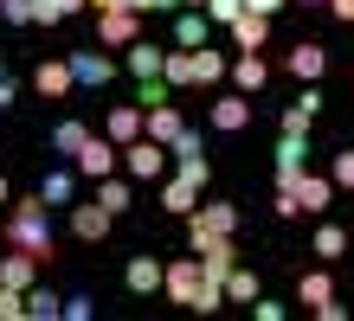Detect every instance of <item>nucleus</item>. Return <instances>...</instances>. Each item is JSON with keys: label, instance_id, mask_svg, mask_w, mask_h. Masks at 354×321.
Listing matches in <instances>:
<instances>
[{"label": "nucleus", "instance_id": "1", "mask_svg": "<svg viewBox=\"0 0 354 321\" xmlns=\"http://www.w3.org/2000/svg\"><path fill=\"white\" fill-rule=\"evenodd\" d=\"M7 244H19V251H32L39 264L52 270V257H58V238H52V206L46 200H13V212H7Z\"/></svg>", "mask_w": 354, "mask_h": 321}, {"label": "nucleus", "instance_id": "2", "mask_svg": "<svg viewBox=\"0 0 354 321\" xmlns=\"http://www.w3.org/2000/svg\"><path fill=\"white\" fill-rule=\"evenodd\" d=\"M335 193H342V186L328 180V174H290V180H277V219H297V212L322 219Z\"/></svg>", "mask_w": 354, "mask_h": 321}, {"label": "nucleus", "instance_id": "3", "mask_svg": "<svg viewBox=\"0 0 354 321\" xmlns=\"http://www.w3.org/2000/svg\"><path fill=\"white\" fill-rule=\"evenodd\" d=\"M122 167H129V180H161L168 174V142H155V135H136V142H122Z\"/></svg>", "mask_w": 354, "mask_h": 321}, {"label": "nucleus", "instance_id": "4", "mask_svg": "<svg viewBox=\"0 0 354 321\" xmlns=\"http://www.w3.org/2000/svg\"><path fill=\"white\" fill-rule=\"evenodd\" d=\"M200 289H206V270H200V257H174L168 276H161V295L180 309H200Z\"/></svg>", "mask_w": 354, "mask_h": 321}, {"label": "nucleus", "instance_id": "5", "mask_svg": "<svg viewBox=\"0 0 354 321\" xmlns=\"http://www.w3.org/2000/svg\"><path fill=\"white\" fill-rule=\"evenodd\" d=\"M232 231H239V212L225 200H200L194 212H187V244L194 238H232Z\"/></svg>", "mask_w": 354, "mask_h": 321}, {"label": "nucleus", "instance_id": "6", "mask_svg": "<svg viewBox=\"0 0 354 321\" xmlns=\"http://www.w3.org/2000/svg\"><path fill=\"white\" fill-rule=\"evenodd\" d=\"M142 19H149V13H129V7L97 13V46H136V39H142Z\"/></svg>", "mask_w": 354, "mask_h": 321}, {"label": "nucleus", "instance_id": "7", "mask_svg": "<svg viewBox=\"0 0 354 321\" xmlns=\"http://www.w3.org/2000/svg\"><path fill=\"white\" fill-rule=\"evenodd\" d=\"M116 167H122V148L110 135H91L84 148H77V174L84 180H103V174H116Z\"/></svg>", "mask_w": 354, "mask_h": 321}, {"label": "nucleus", "instance_id": "8", "mask_svg": "<svg viewBox=\"0 0 354 321\" xmlns=\"http://www.w3.org/2000/svg\"><path fill=\"white\" fill-rule=\"evenodd\" d=\"M194 257H200V270L213 276V283H225V276L239 270V244L232 238H194Z\"/></svg>", "mask_w": 354, "mask_h": 321}, {"label": "nucleus", "instance_id": "9", "mask_svg": "<svg viewBox=\"0 0 354 321\" xmlns=\"http://www.w3.org/2000/svg\"><path fill=\"white\" fill-rule=\"evenodd\" d=\"M283 71H290V77H297V84H316V77L328 71V52L316 46V39H297V46H290V52H283Z\"/></svg>", "mask_w": 354, "mask_h": 321}, {"label": "nucleus", "instance_id": "10", "mask_svg": "<svg viewBox=\"0 0 354 321\" xmlns=\"http://www.w3.org/2000/svg\"><path fill=\"white\" fill-rule=\"evenodd\" d=\"M206 122H213L219 135H239V128H252V97H245V90H232V97H213Z\"/></svg>", "mask_w": 354, "mask_h": 321}, {"label": "nucleus", "instance_id": "11", "mask_svg": "<svg viewBox=\"0 0 354 321\" xmlns=\"http://www.w3.org/2000/svg\"><path fill=\"white\" fill-rule=\"evenodd\" d=\"M39 270H46V264H39L32 251H19V244H7V257H0V283H7V289H19V295L39 283Z\"/></svg>", "mask_w": 354, "mask_h": 321}, {"label": "nucleus", "instance_id": "12", "mask_svg": "<svg viewBox=\"0 0 354 321\" xmlns=\"http://www.w3.org/2000/svg\"><path fill=\"white\" fill-rule=\"evenodd\" d=\"M110 225H116V212L110 206H71V238H84V244H103V238H110Z\"/></svg>", "mask_w": 354, "mask_h": 321}, {"label": "nucleus", "instance_id": "13", "mask_svg": "<svg viewBox=\"0 0 354 321\" xmlns=\"http://www.w3.org/2000/svg\"><path fill=\"white\" fill-rule=\"evenodd\" d=\"M32 90H39V97H71V90H77V77H71V58H39V71H32Z\"/></svg>", "mask_w": 354, "mask_h": 321}, {"label": "nucleus", "instance_id": "14", "mask_svg": "<svg viewBox=\"0 0 354 321\" xmlns=\"http://www.w3.org/2000/svg\"><path fill=\"white\" fill-rule=\"evenodd\" d=\"M142 128H149V110H142V103H116V110L103 116V135H110L116 148H122V142H136Z\"/></svg>", "mask_w": 354, "mask_h": 321}, {"label": "nucleus", "instance_id": "15", "mask_svg": "<svg viewBox=\"0 0 354 321\" xmlns=\"http://www.w3.org/2000/svg\"><path fill=\"white\" fill-rule=\"evenodd\" d=\"M180 128H187V116H180V103L168 97V103H149V128H142V135H155V142H180Z\"/></svg>", "mask_w": 354, "mask_h": 321}, {"label": "nucleus", "instance_id": "16", "mask_svg": "<svg viewBox=\"0 0 354 321\" xmlns=\"http://www.w3.org/2000/svg\"><path fill=\"white\" fill-rule=\"evenodd\" d=\"M161 276H168V264L142 251V257H129V270H122V283H129L136 295H155V289H161Z\"/></svg>", "mask_w": 354, "mask_h": 321}, {"label": "nucleus", "instance_id": "17", "mask_svg": "<svg viewBox=\"0 0 354 321\" xmlns=\"http://www.w3.org/2000/svg\"><path fill=\"white\" fill-rule=\"evenodd\" d=\"M225 77H232V90H245V97H252V90H264L270 64H264L258 52H239V58H232V71H225Z\"/></svg>", "mask_w": 354, "mask_h": 321}, {"label": "nucleus", "instance_id": "18", "mask_svg": "<svg viewBox=\"0 0 354 321\" xmlns=\"http://www.w3.org/2000/svg\"><path fill=\"white\" fill-rule=\"evenodd\" d=\"M264 39H270V13H252V7H245V13L232 19V46H239V52H258Z\"/></svg>", "mask_w": 354, "mask_h": 321}, {"label": "nucleus", "instance_id": "19", "mask_svg": "<svg viewBox=\"0 0 354 321\" xmlns=\"http://www.w3.org/2000/svg\"><path fill=\"white\" fill-rule=\"evenodd\" d=\"M71 77L77 84H110L116 77V58L110 52H71Z\"/></svg>", "mask_w": 354, "mask_h": 321}, {"label": "nucleus", "instance_id": "20", "mask_svg": "<svg viewBox=\"0 0 354 321\" xmlns=\"http://www.w3.org/2000/svg\"><path fill=\"white\" fill-rule=\"evenodd\" d=\"M161 206H168L174 219H187V212L200 206V180H194V174H174L168 186H161Z\"/></svg>", "mask_w": 354, "mask_h": 321}, {"label": "nucleus", "instance_id": "21", "mask_svg": "<svg viewBox=\"0 0 354 321\" xmlns=\"http://www.w3.org/2000/svg\"><path fill=\"white\" fill-rule=\"evenodd\" d=\"M309 251H316L322 264H342V257H348V231H342L335 219H322V225H316V238H309Z\"/></svg>", "mask_w": 354, "mask_h": 321}, {"label": "nucleus", "instance_id": "22", "mask_svg": "<svg viewBox=\"0 0 354 321\" xmlns=\"http://www.w3.org/2000/svg\"><path fill=\"white\" fill-rule=\"evenodd\" d=\"M297 302H303V309L335 302V283H328V270H303V276H297Z\"/></svg>", "mask_w": 354, "mask_h": 321}, {"label": "nucleus", "instance_id": "23", "mask_svg": "<svg viewBox=\"0 0 354 321\" xmlns=\"http://www.w3.org/2000/svg\"><path fill=\"white\" fill-rule=\"evenodd\" d=\"M122 64H129L136 77H161V64H168V52H161V46H142V39H136V46H122Z\"/></svg>", "mask_w": 354, "mask_h": 321}, {"label": "nucleus", "instance_id": "24", "mask_svg": "<svg viewBox=\"0 0 354 321\" xmlns=\"http://www.w3.org/2000/svg\"><path fill=\"white\" fill-rule=\"evenodd\" d=\"M174 46H187V52H194V46H206V13H200V7L174 13Z\"/></svg>", "mask_w": 354, "mask_h": 321}, {"label": "nucleus", "instance_id": "25", "mask_svg": "<svg viewBox=\"0 0 354 321\" xmlns=\"http://www.w3.org/2000/svg\"><path fill=\"white\" fill-rule=\"evenodd\" d=\"M97 206H110L116 219H122V212L136 206V193H129V180H116V174H103V180H97Z\"/></svg>", "mask_w": 354, "mask_h": 321}, {"label": "nucleus", "instance_id": "26", "mask_svg": "<svg viewBox=\"0 0 354 321\" xmlns=\"http://www.w3.org/2000/svg\"><path fill=\"white\" fill-rule=\"evenodd\" d=\"M303 155H309V135H283V142H277V180L303 174Z\"/></svg>", "mask_w": 354, "mask_h": 321}, {"label": "nucleus", "instance_id": "27", "mask_svg": "<svg viewBox=\"0 0 354 321\" xmlns=\"http://www.w3.org/2000/svg\"><path fill=\"white\" fill-rule=\"evenodd\" d=\"M232 64H225V52H213V46H194V84H219Z\"/></svg>", "mask_w": 354, "mask_h": 321}, {"label": "nucleus", "instance_id": "28", "mask_svg": "<svg viewBox=\"0 0 354 321\" xmlns=\"http://www.w3.org/2000/svg\"><path fill=\"white\" fill-rule=\"evenodd\" d=\"M91 135H97V128H84V122L71 116V122H58V128H52V148H58V155H71V161H77V148H84Z\"/></svg>", "mask_w": 354, "mask_h": 321}, {"label": "nucleus", "instance_id": "29", "mask_svg": "<svg viewBox=\"0 0 354 321\" xmlns=\"http://www.w3.org/2000/svg\"><path fill=\"white\" fill-rule=\"evenodd\" d=\"M26 315H32V321H58V315H65V295H52V289L32 283V289H26Z\"/></svg>", "mask_w": 354, "mask_h": 321}, {"label": "nucleus", "instance_id": "30", "mask_svg": "<svg viewBox=\"0 0 354 321\" xmlns=\"http://www.w3.org/2000/svg\"><path fill=\"white\" fill-rule=\"evenodd\" d=\"M161 77H168L174 90H194V52H187V46H180V52H168V64H161Z\"/></svg>", "mask_w": 354, "mask_h": 321}, {"label": "nucleus", "instance_id": "31", "mask_svg": "<svg viewBox=\"0 0 354 321\" xmlns=\"http://www.w3.org/2000/svg\"><path fill=\"white\" fill-rule=\"evenodd\" d=\"M225 302H258V270H232L225 276Z\"/></svg>", "mask_w": 354, "mask_h": 321}, {"label": "nucleus", "instance_id": "32", "mask_svg": "<svg viewBox=\"0 0 354 321\" xmlns=\"http://www.w3.org/2000/svg\"><path fill=\"white\" fill-rule=\"evenodd\" d=\"M71 186H77L71 174H46V186H39V200H46V206H65V200H71Z\"/></svg>", "mask_w": 354, "mask_h": 321}, {"label": "nucleus", "instance_id": "33", "mask_svg": "<svg viewBox=\"0 0 354 321\" xmlns=\"http://www.w3.org/2000/svg\"><path fill=\"white\" fill-rule=\"evenodd\" d=\"M206 19H213V26H232V19L245 13V0H206V7H200Z\"/></svg>", "mask_w": 354, "mask_h": 321}, {"label": "nucleus", "instance_id": "34", "mask_svg": "<svg viewBox=\"0 0 354 321\" xmlns=\"http://www.w3.org/2000/svg\"><path fill=\"white\" fill-rule=\"evenodd\" d=\"M328 180H335L342 193H354V148H342V155H335V167H328Z\"/></svg>", "mask_w": 354, "mask_h": 321}, {"label": "nucleus", "instance_id": "35", "mask_svg": "<svg viewBox=\"0 0 354 321\" xmlns=\"http://www.w3.org/2000/svg\"><path fill=\"white\" fill-rule=\"evenodd\" d=\"M58 19H71L65 0H32V26H58Z\"/></svg>", "mask_w": 354, "mask_h": 321}, {"label": "nucleus", "instance_id": "36", "mask_svg": "<svg viewBox=\"0 0 354 321\" xmlns=\"http://www.w3.org/2000/svg\"><path fill=\"white\" fill-rule=\"evenodd\" d=\"M0 19H7V26H26V19H32V0H0Z\"/></svg>", "mask_w": 354, "mask_h": 321}, {"label": "nucleus", "instance_id": "37", "mask_svg": "<svg viewBox=\"0 0 354 321\" xmlns=\"http://www.w3.org/2000/svg\"><path fill=\"white\" fill-rule=\"evenodd\" d=\"M174 155H180V161H194V155H200V128H194V122L180 128V142H174Z\"/></svg>", "mask_w": 354, "mask_h": 321}, {"label": "nucleus", "instance_id": "38", "mask_svg": "<svg viewBox=\"0 0 354 321\" xmlns=\"http://www.w3.org/2000/svg\"><path fill=\"white\" fill-rule=\"evenodd\" d=\"M309 122H316V116H303L297 103H290V110H283V135H309Z\"/></svg>", "mask_w": 354, "mask_h": 321}, {"label": "nucleus", "instance_id": "39", "mask_svg": "<svg viewBox=\"0 0 354 321\" xmlns=\"http://www.w3.org/2000/svg\"><path fill=\"white\" fill-rule=\"evenodd\" d=\"M328 13H335L342 26H354V0H328Z\"/></svg>", "mask_w": 354, "mask_h": 321}, {"label": "nucleus", "instance_id": "40", "mask_svg": "<svg viewBox=\"0 0 354 321\" xmlns=\"http://www.w3.org/2000/svg\"><path fill=\"white\" fill-rule=\"evenodd\" d=\"M7 103H13V77L0 71V110H7Z\"/></svg>", "mask_w": 354, "mask_h": 321}, {"label": "nucleus", "instance_id": "41", "mask_svg": "<svg viewBox=\"0 0 354 321\" xmlns=\"http://www.w3.org/2000/svg\"><path fill=\"white\" fill-rule=\"evenodd\" d=\"M245 7H252V13H277L283 0H245Z\"/></svg>", "mask_w": 354, "mask_h": 321}, {"label": "nucleus", "instance_id": "42", "mask_svg": "<svg viewBox=\"0 0 354 321\" xmlns=\"http://www.w3.org/2000/svg\"><path fill=\"white\" fill-rule=\"evenodd\" d=\"M174 7H187V0H149V13H174Z\"/></svg>", "mask_w": 354, "mask_h": 321}, {"label": "nucleus", "instance_id": "43", "mask_svg": "<svg viewBox=\"0 0 354 321\" xmlns=\"http://www.w3.org/2000/svg\"><path fill=\"white\" fill-rule=\"evenodd\" d=\"M77 7H91V0H65V13H77Z\"/></svg>", "mask_w": 354, "mask_h": 321}, {"label": "nucleus", "instance_id": "44", "mask_svg": "<svg viewBox=\"0 0 354 321\" xmlns=\"http://www.w3.org/2000/svg\"><path fill=\"white\" fill-rule=\"evenodd\" d=\"M0 206H7V174H0Z\"/></svg>", "mask_w": 354, "mask_h": 321}, {"label": "nucleus", "instance_id": "45", "mask_svg": "<svg viewBox=\"0 0 354 321\" xmlns=\"http://www.w3.org/2000/svg\"><path fill=\"white\" fill-rule=\"evenodd\" d=\"M297 7H328V0H297Z\"/></svg>", "mask_w": 354, "mask_h": 321}, {"label": "nucleus", "instance_id": "46", "mask_svg": "<svg viewBox=\"0 0 354 321\" xmlns=\"http://www.w3.org/2000/svg\"><path fill=\"white\" fill-rule=\"evenodd\" d=\"M187 7H206V0H187Z\"/></svg>", "mask_w": 354, "mask_h": 321}]
</instances>
